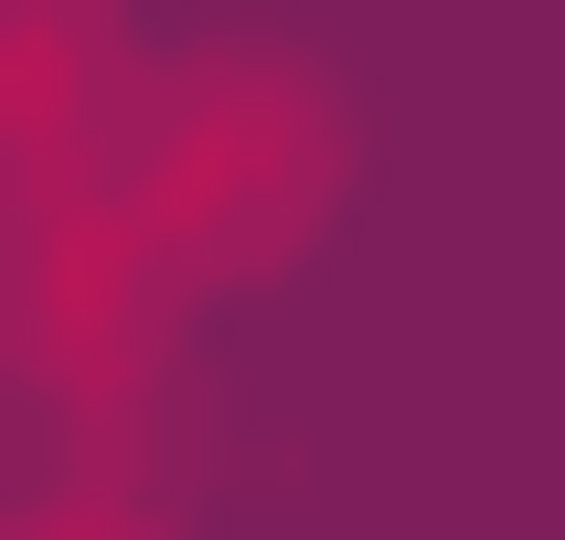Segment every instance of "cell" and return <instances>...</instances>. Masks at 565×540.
<instances>
[{
    "label": "cell",
    "instance_id": "6da1fadb",
    "mask_svg": "<svg viewBox=\"0 0 565 540\" xmlns=\"http://www.w3.org/2000/svg\"><path fill=\"white\" fill-rule=\"evenodd\" d=\"M129 232H154V284H282L334 232V77L309 52H180L129 104Z\"/></svg>",
    "mask_w": 565,
    "mask_h": 540
}]
</instances>
